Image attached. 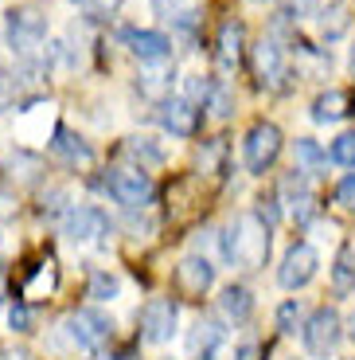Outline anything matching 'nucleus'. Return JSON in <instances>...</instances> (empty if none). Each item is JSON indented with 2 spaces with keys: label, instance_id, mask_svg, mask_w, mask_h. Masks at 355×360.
Returning a JSON list of instances; mask_svg holds the SVG:
<instances>
[{
  "label": "nucleus",
  "instance_id": "1",
  "mask_svg": "<svg viewBox=\"0 0 355 360\" xmlns=\"http://www.w3.org/2000/svg\"><path fill=\"white\" fill-rule=\"evenodd\" d=\"M4 39H8V51L16 55V63L24 71L39 75L47 67V16L39 8H12L4 16Z\"/></svg>",
  "mask_w": 355,
  "mask_h": 360
},
{
  "label": "nucleus",
  "instance_id": "2",
  "mask_svg": "<svg viewBox=\"0 0 355 360\" xmlns=\"http://www.w3.org/2000/svg\"><path fill=\"white\" fill-rule=\"evenodd\" d=\"M269 231H274V227H266L262 219L254 216V212L239 216L231 227H227V231L219 235L222 259L231 262V266H239V270L266 266V259H269Z\"/></svg>",
  "mask_w": 355,
  "mask_h": 360
},
{
  "label": "nucleus",
  "instance_id": "3",
  "mask_svg": "<svg viewBox=\"0 0 355 360\" xmlns=\"http://www.w3.org/2000/svg\"><path fill=\"white\" fill-rule=\"evenodd\" d=\"M94 188L102 196H109L114 204L129 207V212L149 207L152 196H156V184H152V176L145 169H109L102 176H94Z\"/></svg>",
  "mask_w": 355,
  "mask_h": 360
},
{
  "label": "nucleus",
  "instance_id": "4",
  "mask_svg": "<svg viewBox=\"0 0 355 360\" xmlns=\"http://www.w3.org/2000/svg\"><path fill=\"white\" fill-rule=\"evenodd\" d=\"M301 341H304V352L312 360H332L340 341H344V317L332 306H316L301 325Z\"/></svg>",
  "mask_w": 355,
  "mask_h": 360
},
{
  "label": "nucleus",
  "instance_id": "5",
  "mask_svg": "<svg viewBox=\"0 0 355 360\" xmlns=\"http://www.w3.org/2000/svg\"><path fill=\"white\" fill-rule=\"evenodd\" d=\"M59 231L67 235L71 243L90 247V243H106V235L114 231V224H109V216L98 204H71L59 219Z\"/></svg>",
  "mask_w": 355,
  "mask_h": 360
},
{
  "label": "nucleus",
  "instance_id": "6",
  "mask_svg": "<svg viewBox=\"0 0 355 360\" xmlns=\"http://www.w3.org/2000/svg\"><path fill=\"white\" fill-rule=\"evenodd\" d=\"M62 333H67V341L74 345V349L82 352H98L109 345V337H114V321H109L102 309H74V314H67V321H62Z\"/></svg>",
  "mask_w": 355,
  "mask_h": 360
},
{
  "label": "nucleus",
  "instance_id": "7",
  "mask_svg": "<svg viewBox=\"0 0 355 360\" xmlns=\"http://www.w3.org/2000/svg\"><path fill=\"white\" fill-rule=\"evenodd\" d=\"M281 145H285V137L274 122H254L246 129V137H242V161H246V169L254 176H262V172H269L277 165Z\"/></svg>",
  "mask_w": 355,
  "mask_h": 360
},
{
  "label": "nucleus",
  "instance_id": "8",
  "mask_svg": "<svg viewBox=\"0 0 355 360\" xmlns=\"http://www.w3.org/2000/svg\"><path fill=\"white\" fill-rule=\"evenodd\" d=\"M254 75L266 90H285L289 86V55H285L281 39L277 36H262L254 44Z\"/></svg>",
  "mask_w": 355,
  "mask_h": 360
},
{
  "label": "nucleus",
  "instance_id": "9",
  "mask_svg": "<svg viewBox=\"0 0 355 360\" xmlns=\"http://www.w3.org/2000/svg\"><path fill=\"white\" fill-rule=\"evenodd\" d=\"M180 321V306L172 297H149L141 306V341L145 345H168Z\"/></svg>",
  "mask_w": 355,
  "mask_h": 360
},
{
  "label": "nucleus",
  "instance_id": "10",
  "mask_svg": "<svg viewBox=\"0 0 355 360\" xmlns=\"http://www.w3.org/2000/svg\"><path fill=\"white\" fill-rule=\"evenodd\" d=\"M316 266H320V255L312 243H293L285 251L281 266H277V282L285 290H304L312 278H316Z\"/></svg>",
  "mask_w": 355,
  "mask_h": 360
},
{
  "label": "nucleus",
  "instance_id": "11",
  "mask_svg": "<svg viewBox=\"0 0 355 360\" xmlns=\"http://www.w3.org/2000/svg\"><path fill=\"white\" fill-rule=\"evenodd\" d=\"M187 345V360H219L227 349V325L219 317H199L184 337Z\"/></svg>",
  "mask_w": 355,
  "mask_h": 360
},
{
  "label": "nucleus",
  "instance_id": "12",
  "mask_svg": "<svg viewBox=\"0 0 355 360\" xmlns=\"http://www.w3.org/2000/svg\"><path fill=\"white\" fill-rule=\"evenodd\" d=\"M160 117V126L168 129L172 137H196L199 134V122H203V110L196 106V102H187V98H164L156 110Z\"/></svg>",
  "mask_w": 355,
  "mask_h": 360
},
{
  "label": "nucleus",
  "instance_id": "13",
  "mask_svg": "<svg viewBox=\"0 0 355 360\" xmlns=\"http://www.w3.org/2000/svg\"><path fill=\"white\" fill-rule=\"evenodd\" d=\"M281 200H285V212L297 219V224H312V216H316V196H312L309 188V176L304 172H289V176L281 180Z\"/></svg>",
  "mask_w": 355,
  "mask_h": 360
},
{
  "label": "nucleus",
  "instance_id": "14",
  "mask_svg": "<svg viewBox=\"0 0 355 360\" xmlns=\"http://www.w3.org/2000/svg\"><path fill=\"white\" fill-rule=\"evenodd\" d=\"M211 286H215L211 259H203V255H187V259H180V266H176V290L180 294L184 297H203Z\"/></svg>",
  "mask_w": 355,
  "mask_h": 360
},
{
  "label": "nucleus",
  "instance_id": "15",
  "mask_svg": "<svg viewBox=\"0 0 355 360\" xmlns=\"http://www.w3.org/2000/svg\"><path fill=\"white\" fill-rule=\"evenodd\" d=\"M121 39L141 63H164L172 55V39L164 32H152V27H125Z\"/></svg>",
  "mask_w": 355,
  "mask_h": 360
},
{
  "label": "nucleus",
  "instance_id": "16",
  "mask_svg": "<svg viewBox=\"0 0 355 360\" xmlns=\"http://www.w3.org/2000/svg\"><path fill=\"white\" fill-rule=\"evenodd\" d=\"M219 317L227 325H246L250 317H254V294H250L242 282L222 286V294H219Z\"/></svg>",
  "mask_w": 355,
  "mask_h": 360
},
{
  "label": "nucleus",
  "instance_id": "17",
  "mask_svg": "<svg viewBox=\"0 0 355 360\" xmlns=\"http://www.w3.org/2000/svg\"><path fill=\"white\" fill-rule=\"evenodd\" d=\"M51 153L59 157L62 165H71V169H90V165H94V149L86 145V137L71 134V129H55Z\"/></svg>",
  "mask_w": 355,
  "mask_h": 360
},
{
  "label": "nucleus",
  "instance_id": "18",
  "mask_svg": "<svg viewBox=\"0 0 355 360\" xmlns=\"http://www.w3.org/2000/svg\"><path fill=\"white\" fill-rule=\"evenodd\" d=\"M242 39H246V27L239 20H227L219 27V44H215V63H219V71H239Z\"/></svg>",
  "mask_w": 355,
  "mask_h": 360
},
{
  "label": "nucleus",
  "instance_id": "19",
  "mask_svg": "<svg viewBox=\"0 0 355 360\" xmlns=\"http://www.w3.org/2000/svg\"><path fill=\"white\" fill-rule=\"evenodd\" d=\"M347 114H351V94H347V90H324V94L312 102V122H316V126L344 122Z\"/></svg>",
  "mask_w": 355,
  "mask_h": 360
},
{
  "label": "nucleus",
  "instance_id": "20",
  "mask_svg": "<svg viewBox=\"0 0 355 360\" xmlns=\"http://www.w3.org/2000/svg\"><path fill=\"white\" fill-rule=\"evenodd\" d=\"M152 8H156L160 20H168L172 27H180L187 39L196 36V0H152Z\"/></svg>",
  "mask_w": 355,
  "mask_h": 360
},
{
  "label": "nucleus",
  "instance_id": "21",
  "mask_svg": "<svg viewBox=\"0 0 355 360\" xmlns=\"http://www.w3.org/2000/svg\"><path fill=\"white\" fill-rule=\"evenodd\" d=\"M149 71H145V82H137L141 86V94H149V98L164 102L172 94V79H176V71H172V63L164 59V63H145Z\"/></svg>",
  "mask_w": 355,
  "mask_h": 360
},
{
  "label": "nucleus",
  "instance_id": "22",
  "mask_svg": "<svg viewBox=\"0 0 355 360\" xmlns=\"http://www.w3.org/2000/svg\"><path fill=\"white\" fill-rule=\"evenodd\" d=\"M332 290L336 297L355 294V247H340L336 262H332Z\"/></svg>",
  "mask_w": 355,
  "mask_h": 360
},
{
  "label": "nucleus",
  "instance_id": "23",
  "mask_svg": "<svg viewBox=\"0 0 355 360\" xmlns=\"http://www.w3.org/2000/svg\"><path fill=\"white\" fill-rule=\"evenodd\" d=\"M125 157H133L137 169H145V172H149L152 165H164V149H160L152 137H129V141H125Z\"/></svg>",
  "mask_w": 355,
  "mask_h": 360
},
{
  "label": "nucleus",
  "instance_id": "24",
  "mask_svg": "<svg viewBox=\"0 0 355 360\" xmlns=\"http://www.w3.org/2000/svg\"><path fill=\"white\" fill-rule=\"evenodd\" d=\"M293 157H297L293 169H297V172H304V176H309V172H316L320 165H328V153H324V149H320V145L312 141V137H297Z\"/></svg>",
  "mask_w": 355,
  "mask_h": 360
},
{
  "label": "nucleus",
  "instance_id": "25",
  "mask_svg": "<svg viewBox=\"0 0 355 360\" xmlns=\"http://www.w3.org/2000/svg\"><path fill=\"white\" fill-rule=\"evenodd\" d=\"M316 16H320V36L328 39V44H332V39H340L347 27H351V20H347V8H344V4H328V8H320Z\"/></svg>",
  "mask_w": 355,
  "mask_h": 360
},
{
  "label": "nucleus",
  "instance_id": "26",
  "mask_svg": "<svg viewBox=\"0 0 355 360\" xmlns=\"http://www.w3.org/2000/svg\"><path fill=\"white\" fill-rule=\"evenodd\" d=\"M328 161L340 165V169H355V129L340 134L336 141L328 145Z\"/></svg>",
  "mask_w": 355,
  "mask_h": 360
},
{
  "label": "nucleus",
  "instance_id": "27",
  "mask_svg": "<svg viewBox=\"0 0 355 360\" xmlns=\"http://www.w3.org/2000/svg\"><path fill=\"white\" fill-rule=\"evenodd\" d=\"M55 282H59V270H55V262L47 259V262H39L36 278L27 282L24 294H27V297H43V294H51V290H55Z\"/></svg>",
  "mask_w": 355,
  "mask_h": 360
},
{
  "label": "nucleus",
  "instance_id": "28",
  "mask_svg": "<svg viewBox=\"0 0 355 360\" xmlns=\"http://www.w3.org/2000/svg\"><path fill=\"white\" fill-rule=\"evenodd\" d=\"M301 325H304V306L297 297H289V302L277 306V329H281V333H297Z\"/></svg>",
  "mask_w": 355,
  "mask_h": 360
},
{
  "label": "nucleus",
  "instance_id": "29",
  "mask_svg": "<svg viewBox=\"0 0 355 360\" xmlns=\"http://www.w3.org/2000/svg\"><path fill=\"white\" fill-rule=\"evenodd\" d=\"M117 290H121V282H117L114 274H106V270L90 274V297H94V302H114Z\"/></svg>",
  "mask_w": 355,
  "mask_h": 360
},
{
  "label": "nucleus",
  "instance_id": "30",
  "mask_svg": "<svg viewBox=\"0 0 355 360\" xmlns=\"http://www.w3.org/2000/svg\"><path fill=\"white\" fill-rule=\"evenodd\" d=\"M71 4L79 12H86V16H94V20H98V16H114V12L121 8V0H71Z\"/></svg>",
  "mask_w": 355,
  "mask_h": 360
},
{
  "label": "nucleus",
  "instance_id": "31",
  "mask_svg": "<svg viewBox=\"0 0 355 360\" xmlns=\"http://www.w3.org/2000/svg\"><path fill=\"white\" fill-rule=\"evenodd\" d=\"M336 204L344 207L347 216H355V172H347V176L336 184Z\"/></svg>",
  "mask_w": 355,
  "mask_h": 360
},
{
  "label": "nucleus",
  "instance_id": "32",
  "mask_svg": "<svg viewBox=\"0 0 355 360\" xmlns=\"http://www.w3.org/2000/svg\"><path fill=\"white\" fill-rule=\"evenodd\" d=\"M16 94H20V82L12 75H0V110H8L16 102Z\"/></svg>",
  "mask_w": 355,
  "mask_h": 360
},
{
  "label": "nucleus",
  "instance_id": "33",
  "mask_svg": "<svg viewBox=\"0 0 355 360\" xmlns=\"http://www.w3.org/2000/svg\"><path fill=\"white\" fill-rule=\"evenodd\" d=\"M8 325L16 329V333H27V325H32V314H27L24 302H16V306L8 309Z\"/></svg>",
  "mask_w": 355,
  "mask_h": 360
},
{
  "label": "nucleus",
  "instance_id": "34",
  "mask_svg": "<svg viewBox=\"0 0 355 360\" xmlns=\"http://www.w3.org/2000/svg\"><path fill=\"white\" fill-rule=\"evenodd\" d=\"M234 360H266V345L262 341H242L234 349Z\"/></svg>",
  "mask_w": 355,
  "mask_h": 360
},
{
  "label": "nucleus",
  "instance_id": "35",
  "mask_svg": "<svg viewBox=\"0 0 355 360\" xmlns=\"http://www.w3.org/2000/svg\"><path fill=\"white\" fill-rule=\"evenodd\" d=\"M285 4V16H309V12L320 8V0H281Z\"/></svg>",
  "mask_w": 355,
  "mask_h": 360
},
{
  "label": "nucleus",
  "instance_id": "36",
  "mask_svg": "<svg viewBox=\"0 0 355 360\" xmlns=\"http://www.w3.org/2000/svg\"><path fill=\"white\" fill-rule=\"evenodd\" d=\"M0 360H32V352L16 349V352H0Z\"/></svg>",
  "mask_w": 355,
  "mask_h": 360
},
{
  "label": "nucleus",
  "instance_id": "37",
  "mask_svg": "<svg viewBox=\"0 0 355 360\" xmlns=\"http://www.w3.org/2000/svg\"><path fill=\"white\" fill-rule=\"evenodd\" d=\"M344 337H351V341H355V314L344 321Z\"/></svg>",
  "mask_w": 355,
  "mask_h": 360
},
{
  "label": "nucleus",
  "instance_id": "38",
  "mask_svg": "<svg viewBox=\"0 0 355 360\" xmlns=\"http://www.w3.org/2000/svg\"><path fill=\"white\" fill-rule=\"evenodd\" d=\"M347 67H351V75H355V47H351V59H347Z\"/></svg>",
  "mask_w": 355,
  "mask_h": 360
}]
</instances>
